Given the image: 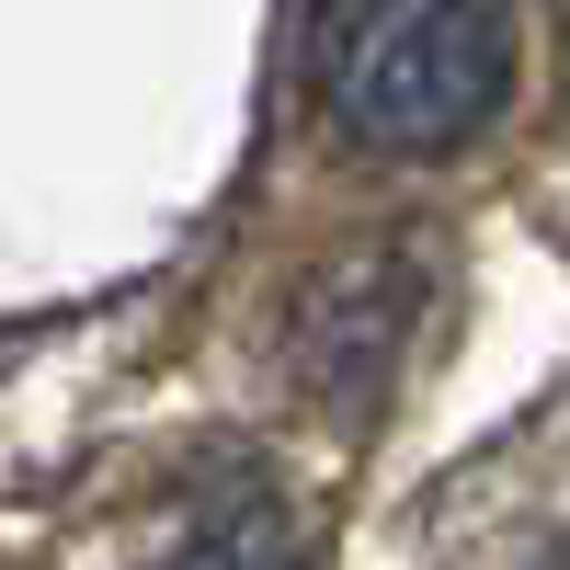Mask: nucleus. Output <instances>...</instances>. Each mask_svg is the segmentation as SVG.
<instances>
[{
  "label": "nucleus",
  "mask_w": 570,
  "mask_h": 570,
  "mask_svg": "<svg viewBox=\"0 0 570 570\" xmlns=\"http://www.w3.org/2000/svg\"><path fill=\"white\" fill-rule=\"evenodd\" d=\"M320 115L376 160H434L468 149L502 91H513V12H320L308 23Z\"/></svg>",
  "instance_id": "nucleus-1"
},
{
  "label": "nucleus",
  "mask_w": 570,
  "mask_h": 570,
  "mask_svg": "<svg viewBox=\"0 0 570 570\" xmlns=\"http://www.w3.org/2000/svg\"><path fill=\"white\" fill-rule=\"evenodd\" d=\"M411 308H422V274L389 252V263H331L297 308V376L331 400H376L389 365L411 343Z\"/></svg>",
  "instance_id": "nucleus-2"
},
{
  "label": "nucleus",
  "mask_w": 570,
  "mask_h": 570,
  "mask_svg": "<svg viewBox=\"0 0 570 570\" xmlns=\"http://www.w3.org/2000/svg\"><path fill=\"white\" fill-rule=\"evenodd\" d=\"M160 570H297V525H285L274 502L240 491V502H217V513H206V525L183 537Z\"/></svg>",
  "instance_id": "nucleus-3"
},
{
  "label": "nucleus",
  "mask_w": 570,
  "mask_h": 570,
  "mask_svg": "<svg viewBox=\"0 0 570 570\" xmlns=\"http://www.w3.org/2000/svg\"><path fill=\"white\" fill-rule=\"evenodd\" d=\"M559 570H570V559H559Z\"/></svg>",
  "instance_id": "nucleus-4"
}]
</instances>
